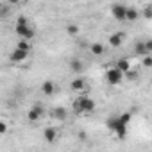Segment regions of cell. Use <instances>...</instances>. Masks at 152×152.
I'll return each mask as SVG.
<instances>
[{"mask_svg": "<svg viewBox=\"0 0 152 152\" xmlns=\"http://www.w3.org/2000/svg\"><path fill=\"white\" fill-rule=\"evenodd\" d=\"M140 16L136 7H125V22H136Z\"/></svg>", "mask_w": 152, "mask_h": 152, "instance_id": "7c38bea8", "label": "cell"}, {"mask_svg": "<svg viewBox=\"0 0 152 152\" xmlns=\"http://www.w3.org/2000/svg\"><path fill=\"white\" fill-rule=\"evenodd\" d=\"M115 132H116V136H118L120 140H124V138H125V134H127V125H125V124H122V122L118 120V125H116Z\"/></svg>", "mask_w": 152, "mask_h": 152, "instance_id": "9a60e30c", "label": "cell"}, {"mask_svg": "<svg viewBox=\"0 0 152 152\" xmlns=\"http://www.w3.org/2000/svg\"><path fill=\"white\" fill-rule=\"evenodd\" d=\"M143 66L145 68H150L152 66V54H145L143 56Z\"/></svg>", "mask_w": 152, "mask_h": 152, "instance_id": "ffe728a7", "label": "cell"}, {"mask_svg": "<svg viewBox=\"0 0 152 152\" xmlns=\"http://www.w3.org/2000/svg\"><path fill=\"white\" fill-rule=\"evenodd\" d=\"M15 31H16V34H18L22 39H27V41H31V39L34 38V34H36V31L29 25V20H27L25 16H20V18L16 20Z\"/></svg>", "mask_w": 152, "mask_h": 152, "instance_id": "6da1fadb", "label": "cell"}, {"mask_svg": "<svg viewBox=\"0 0 152 152\" xmlns=\"http://www.w3.org/2000/svg\"><path fill=\"white\" fill-rule=\"evenodd\" d=\"M106 125H107L111 131H115V129H116V125H118V118H107Z\"/></svg>", "mask_w": 152, "mask_h": 152, "instance_id": "44dd1931", "label": "cell"}, {"mask_svg": "<svg viewBox=\"0 0 152 152\" xmlns=\"http://www.w3.org/2000/svg\"><path fill=\"white\" fill-rule=\"evenodd\" d=\"M72 90H73V91H84V90H86V81H84L83 77L73 79V81H72Z\"/></svg>", "mask_w": 152, "mask_h": 152, "instance_id": "8fae6325", "label": "cell"}, {"mask_svg": "<svg viewBox=\"0 0 152 152\" xmlns=\"http://www.w3.org/2000/svg\"><path fill=\"white\" fill-rule=\"evenodd\" d=\"M145 18H148V20L152 18V11H150V6H147V7H145Z\"/></svg>", "mask_w": 152, "mask_h": 152, "instance_id": "d4e9b609", "label": "cell"}, {"mask_svg": "<svg viewBox=\"0 0 152 152\" xmlns=\"http://www.w3.org/2000/svg\"><path fill=\"white\" fill-rule=\"evenodd\" d=\"M66 32H68L70 36H77V34L81 32V29H79L77 25H73V23H68V25H66Z\"/></svg>", "mask_w": 152, "mask_h": 152, "instance_id": "ac0fdd59", "label": "cell"}, {"mask_svg": "<svg viewBox=\"0 0 152 152\" xmlns=\"http://www.w3.org/2000/svg\"><path fill=\"white\" fill-rule=\"evenodd\" d=\"M106 81H107L109 84L116 86V84H120V83L124 81V73H122L118 68H109V70L106 72Z\"/></svg>", "mask_w": 152, "mask_h": 152, "instance_id": "3957f363", "label": "cell"}, {"mask_svg": "<svg viewBox=\"0 0 152 152\" xmlns=\"http://www.w3.org/2000/svg\"><path fill=\"white\" fill-rule=\"evenodd\" d=\"M115 68H118L122 73H125L127 70H131V61H129V59H120V61L116 63V66H115Z\"/></svg>", "mask_w": 152, "mask_h": 152, "instance_id": "5bb4252c", "label": "cell"}, {"mask_svg": "<svg viewBox=\"0 0 152 152\" xmlns=\"http://www.w3.org/2000/svg\"><path fill=\"white\" fill-rule=\"evenodd\" d=\"M118 120H120L122 124H125V125H127V124L131 122V113H124L122 116H118Z\"/></svg>", "mask_w": 152, "mask_h": 152, "instance_id": "7402d4cb", "label": "cell"}, {"mask_svg": "<svg viewBox=\"0 0 152 152\" xmlns=\"http://www.w3.org/2000/svg\"><path fill=\"white\" fill-rule=\"evenodd\" d=\"M111 13L118 22H125V6L124 4H113L111 6Z\"/></svg>", "mask_w": 152, "mask_h": 152, "instance_id": "8992f818", "label": "cell"}, {"mask_svg": "<svg viewBox=\"0 0 152 152\" xmlns=\"http://www.w3.org/2000/svg\"><path fill=\"white\" fill-rule=\"evenodd\" d=\"M56 90H57V86H56V83L54 81H45L43 84H41V91L45 93V95H54L56 93Z\"/></svg>", "mask_w": 152, "mask_h": 152, "instance_id": "ba28073f", "label": "cell"}, {"mask_svg": "<svg viewBox=\"0 0 152 152\" xmlns=\"http://www.w3.org/2000/svg\"><path fill=\"white\" fill-rule=\"evenodd\" d=\"M7 2H9V4H13V6H16V4H20V2H22V0H7Z\"/></svg>", "mask_w": 152, "mask_h": 152, "instance_id": "484cf974", "label": "cell"}, {"mask_svg": "<svg viewBox=\"0 0 152 152\" xmlns=\"http://www.w3.org/2000/svg\"><path fill=\"white\" fill-rule=\"evenodd\" d=\"M43 138H45V141L52 143V141L57 140V131H56L54 127H47V129L43 131Z\"/></svg>", "mask_w": 152, "mask_h": 152, "instance_id": "30bf717a", "label": "cell"}, {"mask_svg": "<svg viewBox=\"0 0 152 152\" xmlns=\"http://www.w3.org/2000/svg\"><path fill=\"white\" fill-rule=\"evenodd\" d=\"M7 132V124L4 120H0V134H6Z\"/></svg>", "mask_w": 152, "mask_h": 152, "instance_id": "603a6c76", "label": "cell"}, {"mask_svg": "<svg viewBox=\"0 0 152 152\" xmlns=\"http://www.w3.org/2000/svg\"><path fill=\"white\" fill-rule=\"evenodd\" d=\"M16 48H22V50L31 52V45H29V41H27V39H20V41H18V45H16Z\"/></svg>", "mask_w": 152, "mask_h": 152, "instance_id": "d6986e66", "label": "cell"}, {"mask_svg": "<svg viewBox=\"0 0 152 152\" xmlns=\"http://www.w3.org/2000/svg\"><path fill=\"white\" fill-rule=\"evenodd\" d=\"M95 107H97L95 100H91L86 95L77 97V99H75V102H73V111L75 113H91V111H95Z\"/></svg>", "mask_w": 152, "mask_h": 152, "instance_id": "7a4b0ae2", "label": "cell"}, {"mask_svg": "<svg viewBox=\"0 0 152 152\" xmlns=\"http://www.w3.org/2000/svg\"><path fill=\"white\" fill-rule=\"evenodd\" d=\"M6 11H7V9H4L2 6H0V18H2V16H4V13H6Z\"/></svg>", "mask_w": 152, "mask_h": 152, "instance_id": "4316f807", "label": "cell"}, {"mask_svg": "<svg viewBox=\"0 0 152 152\" xmlns=\"http://www.w3.org/2000/svg\"><path fill=\"white\" fill-rule=\"evenodd\" d=\"M134 50H136L138 56H145V54H148V52H147V47H145V41H136Z\"/></svg>", "mask_w": 152, "mask_h": 152, "instance_id": "e0dca14e", "label": "cell"}, {"mask_svg": "<svg viewBox=\"0 0 152 152\" xmlns=\"http://www.w3.org/2000/svg\"><path fill=\"white\" fill-rule=\"evenodd\" d=\"M43 107L41 106H32L29 111H27V120L29 122H38V120H41V116H43Z\"/></svg>", "mask_w": 152, "mask_h": 152, "instance_id": "5b68a950", "label": "cell"}, {"mask_svg": "<svg viewBox=\"0 0 152 152\" xmlns=\"http://www.w3.org/2000/svg\"><path fill=\"white\" fill-rule=\"evenodd\" d=\"M124 39H125V32H115L113 36H109V45L115 47V48H118L124 43Z\"/></svg>", "mask_w": 152, "mask_h": 152, "instance_id": "52a82bcc", "label": "cell"}, {"mask_svg": "<svg viewBox=\"0 0 152 152\" xmlns=\"http://www.w3.org/2000/svg\"><path fill=\"white\" fill-rule=\"evenodd\" d=\"M90 50H91V54H95V56H102L106 48H104L102 43H93V45L90 47Z\"/></svg>", "mask_w": 152, "mask_h": 152, "instance_id": "2e32d148", "label": "cell"}, {"mask_svg": "<svg viewBox=\"0 0 152 152\" xmlns=\"http://www.w3.org/2000/svg\"><path fill=\"white\" fill-rule=\"evenodd\" d=\"M70 68H72L75 73H81V72H83V68H84V64H83V61H81V59L73 57V59L70 61Z\"/></svg>", "mask_w": 152, "mask_h": 152, "instance_id": "4fadbf2b", "label": "cell"}, {"mask_svg": "<svg viewBox=\"0 0 152 152\" xmlns=\"http://www.w3.org/2000/svg\"><path fill=\"white\" fill-rule=\"evenodd\" d=\"M50 116L52 118H56V120H66V116H68V111L64 109V107H54L52 111H50Z\"/></svg>", "mask_w": 152, "mask_h": 152, "instance_id": "9c48e42d", "label": "cell"}, {"mask_svg": "<svg viewBox=\"0 0 152 152\" xmlns=\"http://www.w3.org/2000/svg\"><path fill=\"white\" fill-rule=\"evenodd\" d=\"M145 47H147V52L152 54V39H147V41H145Z\"/></svg>", "mask_w": 152, "mask_h": 152, "instance_id": "cb8c5ba5", "label": "cell"}, {"mask_svg": "<svg viewBox=\"0 0 152 152\" xmlns=\"http://www.w3.org/2000/svg\"><path fill=\"white\" fill-rule=\"evenodd\" d=\"M29 57V52L27 50H22V48H15L9 56V61L11 63H23L25 59Z\"/></svg>", "mask_w": 152, "mask_h": 152, "instance_id": "277c9868", "label": "cell"}]
</instances>
